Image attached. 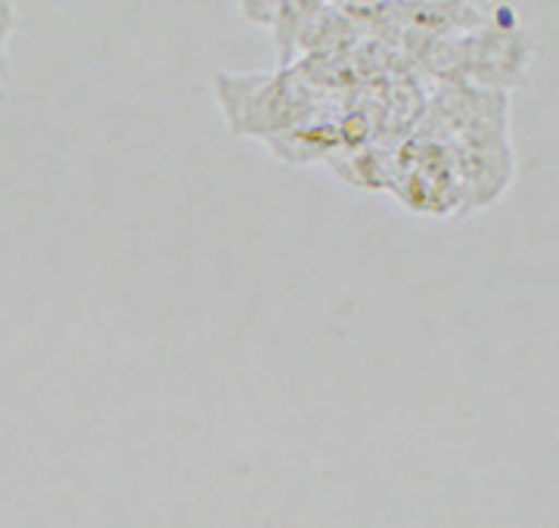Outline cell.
I'll list each match as a JSON object with an SVG mask.
<instances>
[{
	"instance_id": "3",
	"label": "cell",
	"mask_w": 559,
	"mask_h": 528,
	"mask_svg": "<svg viewBox=\"0 0 559 528\" xmlns=\"http://www.w3.org/2000/svg\"><path fill=\"white\" fill-rule=\"evenodd\" d=\"M20 22V7L10 0H0V106L10 97V41H13Z\"/></svg>"
},
{
	"instance_id": "1",
	"label": "cell",
	"mask_w": 559,
	"mask_h": 528,
	"mask_svg": "<svg viewBox=\"0 0 559 528\" xmlns=\"http://www.w3.org/2000/svg\"><path fill=\"white\" fill-rule=\"evenodd\" d=\"M215 97L237 134L261 141L289 134L323 112L320 87L305 79L301 69H280L274 75H218Z\"/></svg>"
},
{
	"instance_id": "2",
	"label": "cell",
	"mask_w": 559,
	"mask_h": 528,
	"mask_svg": "<svg viewBox=\"0 0 559 528\" xmlns=\"http://www.w3.org/2000/svg\"><path fill=\"white\" fill-rule=\"evenodd\" d=\"M525 32H485L466 35L454 41H436L426 53V65L448 84L476 82L481 87H503L522 82L528 65V41Z\"/></svg>"
}]
</instances>
